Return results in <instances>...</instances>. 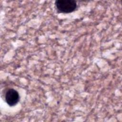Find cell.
Returning a JSON list of instances; mask_svg holds the SVG:
<instances>
[{
	"mask_svg": "<svg viewBox=\"0 0 122 122\" xmlns=\"http://www.w3.org/2000/svg\"><path fill=\"white\" fill-rule=\"evenodd\" d=\"M55 5L59 12L64 13H71L77 8V3L74 0H57Z\"/></svg>",
	"mask_w": 122,
	"mask_h": 122,
	"instance_id": "1",
	"label": "cell"
},
{
	"mask_svg": "<svg viewBox=\"0 0 122 122\" xmlns=\"http://www.w3.org/2000/svg\"><path fill=\"white\" fill-rule=\"evenodd\" d=\"M5 100L10 106H14L18 103L20 100L19 94L15 90L10 89L5 93Z\"/></svg>",
	"mask_w": 122,
	"mask_h": 122,
	"instance_id": "2",
	"label": "cell"
}]
</instances>
